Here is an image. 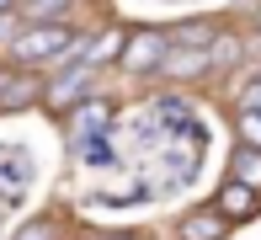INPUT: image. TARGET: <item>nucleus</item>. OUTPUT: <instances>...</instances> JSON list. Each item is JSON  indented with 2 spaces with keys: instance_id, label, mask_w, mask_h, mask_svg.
<instances>
[{
  "instance_id": "f257e3e1",
  "label": "nucleus",
  "mask_w": 261,
  "mask_h": 240,
  "mask_svg": "<svg viewBox=\"0 0 261 240\" xmlns=\"http://www.w3.org/2000/svg\"><path fill=\"white\" fill-rule=\"evenodd\" d=\"M80 43L86 32L75 21H21L16 38L6 43V64H21V69H59L69 59H80Z\"/></svg>"
},
{
  "instance_id": "f03ea898",
  "label": "nucleus",
  "mask_w": 261,
  "mask_h": 240,
  "mask_svg": "<svg viewBox=\"0 0 261 240\" xmlns=\"http://www.w3.org/2000/svg\"><path fill=\"white\" fill-rule=\"evenodd\" d=\"M96 75H101V69H91L86 59H69V64L48 69V75H43V107L64 117L75 102H86V96L96 91Z\"/></svg>"
},
{
  "instance_id": "7ed1b4c3",
  "label": "nucleus",
  "mask_w": 261,
  "mask_h": 240,
  "mask_svg": "<svg viewBox=\"0 0 261 240\" xmlns=\"http://www.w3.org/2000/svg\"><path fill=\"white\" fill-rule=\"evenodd\" d=\"M165 48H171V38L155 27H139L123 38V54H117V69H128V75H160V59Z\"/></svg>"
},
{
  "instance_id": "20e7f679",
  "label": "nucleus",
  "mask_w": 261,
  "mask_h": 240,
  "mask_svg": "<svg viewBox=\"0 0 261 240\" xmlns=\"http://www.w3.org/2000/svg\"><path fill=\"white\" fill-rule=\"evenodd\" d=\"M38 102H43V69L11 64L6 91H0V117H6V112H27V107H38Z\"/></svg>"
},
{
  "instance_id": "39448f33",
  "label": "nucleus",
  "mask_w": 261,
  "mask_h": 240,
  "mask_svg": "<svg viewBox=\"0 0 261 240\" xmlns=\"http://www.w3.org/2000/svg\"><path fill=\"white\" fill-rule=\"evenodd\" d=\"M64 117H69V139H96L101 128L112 123V102H107V96H96V91H91L86 102H75V107H69Z\"/></svg>"
},
{
  "instance_id": "423d86ee",
  "label": "nucleus",
  "mask_w": 261,
  "mask_h": 240,
  "mask_svg": "<svg viewBox=\"0 0 261 240\" xmlns=\"http://www.w3.org/2000/svg\"><path fill=\"white\" fill-rule=\"evenodd\" d=\"M123 27H101V32H86V43H80V59H86L91 69H107L117 64V54H123Z\"/></svg>"
},
{
  "instance_id": "0eeeda50",
  "label": "nucleus",
  "mask_w": 261,
  "mask_h": 240,
  "mask_svg": "<svg viewBox=\"0 0 261 240\" xmlns=\"http://www.w3.org/2000/svg\"><path fill=\"white\" fill-rule=\"evenodd\" d=\"M256 203H261V192L229 176V182L219 187V203H213V208H219V213H224L229 224H240V219H251V213H256Z\"/></svg>"
},
{
  "instance_id": "6e6552de",
  "label": "nucleus",
  "mask_w": 261,
  "mask_h": 240,
  "mask_svg": "<svg viewBox=\"0 0 261 240\" xmlns=\"http://www.w3.org/2000/svg\"><path fill=\"white\" fill-rule=\"evenodd\" d=\"M224 230H229V219L219 208H197L181 219V240H224Z\"/></svg>"
},
{
  "instance_id": "1a4fd4ad",
  "label": "nucleus",
  "mask_w": 261,
  "mask_h": 240,
  "mask_svg": "<svg viewBox=\"0 0 261 240\" xmlns=\"http://www.w3.org/2000/svg\"><path fill=\"white\" fill-rule=\"evenodd\" d=\"M229 176L261 192V150H256V144H240V150L229 155Z\"/></svg>"
},
{
  "instance_id": "9d476101",
  "label": "nucleus",
  "mask_w": 261,
  "mask_h": 240,
  "mask_svg": "<svg viewBox=\"0 0 261 240\" xmlns=\"http://www.w3.org/2000/svg\"><path fill=\"white\" fill-rule=\"evenodd\" d=\"M80 0H21V21H69V11H75Z\"/></svg>"
},
{
  "instance_id": "9b49d317",
  "label": "nucleus",
  "mask_w": 261,
  "mask_h": 240,
  "mask_svg": "<svg viewBox=\"0 0 261 240\" xmlns=\"http://www.w3.org/2000/svg\"><path fill=\"white\" fill-rule=\"evenodd\" d=\"M16 240H59V224L54 219H32L27 230H16Z\"/></svg>"
},
{
  "instance_id": "f8f14e48",
  "label": "nucleus",
  "mask_w": 261,
  "mask_h": 240,
  "mask_svg": "<svg viewBox=\"0 0 261 240\" xmlns=\"http://www.w3.org/2000/svg\"><path fill=\"white\" fill-rule=\"evenodd\" d=\"M240 144H256L261 150V112H240Z\"/></svg>"
},
{
  "instance_id": "ddd939ff",
  "label": "nucleus",
  "mask_w": 261,
  "mask_h": 240,
  "mask_svg": "<svg viewBox=\"0 0 261 240\" xmlns=\"http://www.w3.org/2000/svg\"><path fill=\"white\" fill-rule=\"evenodd\" d=\"M16 27H21V11H0V54H6V43L16 38Z\"/></svg>"
},
{
  "instance_id": "4468645a",
  "label": "nucleus",
  "mask_w": 261,
  "mask_h": 240,
  "mask_svg": "<svg viewBox=\"0 0 261 240\" xmlns=\"http://www.w3.org/2000/svg\"><path fill=\"white\" fill-rule=\"evenodd\" d=\"M240 112H261V75H256L251 86L240 91Z\"/></svg>"
},
{
  "instance_id": "2eb2a0df",
  "label": "nucleus",
  "mask_w": 261,
  "mask_h": 240,
  "mask_svg": "<svg viewBox=\"0 0 261 240\" xmlns=\"http://www.w3.org/2000/svg\"><path fill=\"white\" fill-rule=\"evenodd\" d=\"M16 6H21V0H0V11H16Z\"/></svg>"
},
{
  "instance_id": "dca6fc26",
  "label": "nucleus",
  "mask_w": 261,
  "mask_h": 240,
  "mask_svg": "<svg viewBox=\"0 0 261 240\" xmlns=\"http://www.w3.org/2000/svg\"><path fill=\"white\" fill-rule=\"evenodd\" d=\"M107 240H134V235H107Z\"/></svg>"
},
{
  "instance_id": "f3484780",
  "label": "nucleus",
  "mask_w": 261,
  "mask_h": 240,
  "mask_svg": "<svg viewBox=\"0 0 261 240\" xmlns=\"http://www.w3.org/2000/svg\"><path fill=\"white\" fill-rule=\"evenodd\" d=\"M256 27H261V11H256Z\"/></svg>"
}]
</instances>
